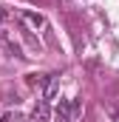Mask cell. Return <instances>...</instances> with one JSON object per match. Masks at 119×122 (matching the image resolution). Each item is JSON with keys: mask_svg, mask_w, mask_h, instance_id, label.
Returning a JSON list of instances; mask_svg holds the SVG:
<instances>
[{"mask_svg": "<svg viewBox=\"0 0 119 122\" xmlns=\"http://www.w3.org/2000/svg\"><path fill=\"white\" fill-rule=\"evenodd\" d=\"M82 114V99H62L57 105V111H54V119L57 122H74L77 117Z\"/></svg>", "mask_w": 119, "mask_h": 122, "instance_id": "6da1fadb", "label": "cell"}, {"mask_svg": "<svg viewBox=\"0 0 119 122\" xmlns=\"http://www.w3.org/2000/svg\"><path fill=\"white\" fill-rule=\"evenodd\" d=\"M57 91H60V74H48V82L43 85V99L51 102L57 97Z\"/></svg>", "mask_w": 119, "mask_h": 122, "instance_id": "7a4b0ae2", "label": "cell"}, {"mask_svg": "<svg viewBox=\"0 0 119 122\" xmlns=\"http://www.w3.org/2000/svg\"><path fill=\"white\" fill-rule=\"evenodd\" d=\"M31 117H37L40 122H45L48 117H51V105H48L45 99H40V102L34 105V111H31Z\"/></svg>", "mask_w": 119, "mask_h": 122, "instance_id": "3957f363", "label": "cell"}, {"mask_svg": "<svg viewBox=\"0 0 119 122\" xmlns=\"http://www.w3.org/2000/svg\"><path fill=\"white\" fill-rule=\"evenodd\" d=\"M20 17H23V20L29 23L31 29H45V17H43V14H34V11H23Z\"/></svg>", "mask_w": 119, "mask_h": 122, "instance_id": "277c9868", "label": "cell"}, {"mask_svg": "<svg viewBox=\"0 0 119 122\" xmlns=\"http://www.w3.org/2000/svg\"><path fill=\"white\" fill-rule=\"evenodd\" d=\"M26 82H29L31 88H43V85L48 82V74H29V77H26Z\"/></svg>", "mask_w": 119, "mask_h": 122, "instance_id": "5b68a950", "label": "cell"}, {"mask_svg": "<svg viewBox=\"0 0 119 122\" xmlns=\"http://www.w3.org/2000/svg\"><path fill=\"white\" fill-rule=\"evenodd\" d=\"M3 122H26V119H23V117L14 111V114H3Z\"/></svg>", "mask_w": 119, "mask_h": 122, "instance_id": "8992f818", "label": "cell"}, {"mask_svg": "<svg viewBox=\"0 0 119 122\" xmlns=\"http://www.w3.org/2000/svg\"><path fill=\"white\" fill-rule=\"evenodd\" d=\"M108 117L114 122H119V105H108Z\"/></svg>", "mask_w": 119, "mask_h": 122, "instance_id": "52a82bcc", "label": "cell"}, {"mask_svg": "<svg viewBox=\"0 0 119 122\" xmlns=\"http://www.w3.org/2000/svg\"><path fill=\"white\" fill-rule=\"evenodd\" d=\"M9 20H11V11L6 6H0V23H9Z\"/></svg>", "mask_w": 119, "mask_h": 122, "instance_id": "ba28073f", "label": "cell"}, {"mask_svg": "<svg viewBox=\"0 0 119 122\" xmlns=\"http://www.w3.org/2000/svg\"><path fill=\"white\" fill-rule=\"evenodd\" d=\"M26 122H40V119H37V117H29V119H26Z\"/></svg>", "mask_w": 119, "mask_h": 122, "instance_id": "9c48e42d", "label": "cell"}, {"mask_svg": "<svg viewBox=\"0 0 119 122\" xmlns=\"http://www.w3.org/2000/svg\"><path fill=\"white\" fill-rule=\"evenodd\" d=\"M0 122H3V114H0Z\"/></svg>", "mask_w": 119, "mask_h": 122, "instance_id": "30bf717a", "label": "cell"}]
</instances>
